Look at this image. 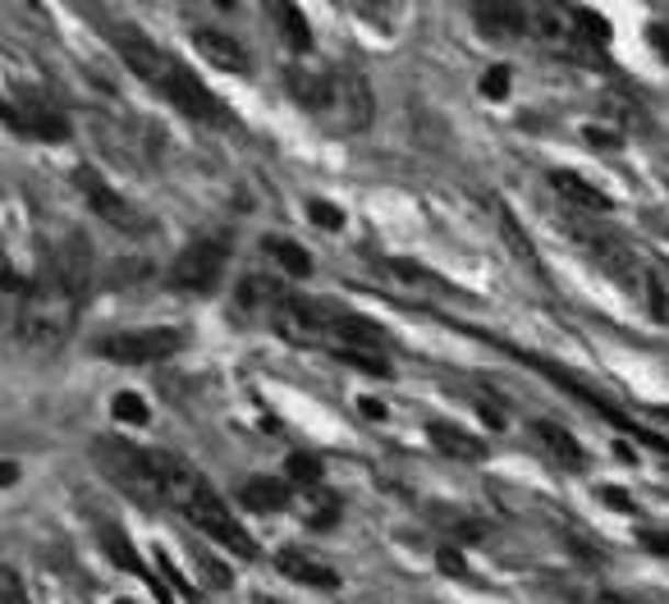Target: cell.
Returning <instances> with one entry per match:
<instances>
[{
  "label": "cell",
  "instance_id": "17",
  "mask_svg": "<svg viewBox=\"0 0 669 604\" xmlns=\"http://www.w3.org/2000/svg\"><path fill=\"white\" fill-rule=\"evenodd\" d=\"M642 288H647V311L669 326V261H647V271H642Z\"/></svg>",
  "mask_w": 669,
  "mask_h": 604
},
{
  "label": "cell",
  "instance_id": "27",
  "mask_svg": "<svg viewBox=\"0 0 669 604\" xmlns=\"http://www.w3.org/2000/svg\"><path fill=\"white\" fill-rule=\"evenodd\" d=\"M509 78H513L509 65H491V69H486V78H481V92L491 96V101H504L509 96Z\"/></svg>",
  "mask_w": 669,
  "mask_h": 604
},
{
  "label": "cell",
  "instance_id": "32",
  "mask_svg": "<svg viewBox=\"0 0 669 604\" xmlns=\"http://www.w3.org/2000/svg\"><path fill=\"white\" fill-rule=\"evenodd\" d=\"M435 559H441V568H445V572H468V568H463V559L454 555V549H441V555H435Z\"/></svg>",
  "mask_w": 669,
  "mask_h": 604
},
{
  "label": "cell",
  "instance_id": "33",
  "mask_svg": "<svg viewBox=\"0 0 669 604\" xmlns=\"http://www.w3.org/2000/svg\"><path fill=\"white\" fill-rule=\"evenodd\" d=\"M601 499H605V504H614V509H624V513L633 509V499H628V494H620V490H601Z\"/></svg>",
  "mask_w": 669,
  "mask_h": 604
},
{
  "label": "cell",
  "instance_id": "16",
  "mask_svg": "<svg viewBox=\"0 0 669 604\" xmlns=\"http://www.w3.org/2000/svg\"><path fill=\"white\" fill-rule=\"evenodd\" d=\"M532 435L536 440H542V449L559 463V467H582L587 463V449H582V444L569 435V431H564V426H555V422H532Z\"/></svg>",
  "mask_w": 669,
  "mask_h": 604
},
{
  "label": "cell",
  "instance_id": "5",
  "mask_svg": "<svg viewBox=\"0 0 669 604\" xmlns=\"http://www.w3.org/2000/svg\"><path fill=\"white\" fill-rule=\"evenodd\" d=\"M189 339L174 326H138V330H115L106 339H97V353L124 362V366H147V362H166L184 349Z\"/></svg>",
  "mask_w": 669,
  "mask_h": 604
},
{
  "label": "cell",
  "instance_id": "26",
  "mask_svg": "<svg viewBox=\"0 0 669 604\" xmlns=\"http://www.w3.org/2000/svg\"><path fill=\"white\" fill-rule=\"evenodd\" d=\"M0 604H29V591H23V577H19L10 563H0Z\"/></svg>",
  "mask_w": 669,
  "mask_h": 604
},
{
  "label": "cell",
  "instance_id": "12",
  "mask_svg": "<svg viewBox=\"0 0 669 604\" xmlns=\"http://www.w3.org/2000/svg\"><path fill=\"white\" fill-rule=\"evenodd\" d=\"M275 568L285 572V577H294L298 586H317V591H334V586H340V572H334L330 563H321L317 555H307V549H294V545L275 549Z\"/></svg>",
  "mask_w": 669,
  "mask_h": 604
},
{
  "label": "cell",
  "instance_id": "8",
  "mask_svg": "<svg viewBox=\"0 0 669 604\" xmlns=\"http://www.w3.org/2000/svg\"><path fill=\"white\" fill-rule=\"evenodd\" d=\"M161 96L170 101L179 115H189L197 124H229V106H225V101L207 83H202L193 69H184V65H174V73L161 83Z\"/></svg>",
  "mask_w": 669,
  "mask_h": 604
},
{
  "label": "cell",
  "instance_id": "4",
  "mask_svg": "<svg viewBox=\"0 0 669 604\" xmlns=\"http://www.w3.org/2000/svg\"><path fill=\"white\" fill-rule=\"evenodd\" d=\"M97 463L124 494H134L138 504L161 509L157 449H138V444H124V440H97Z\"/></svg>",
  "mask_w": 669,
  "mask_h": 604
},
{
  "label": "cell",
  "instance_id": "23",
  "mask_svg": "<svg viewBox=\"0 0 669 604\" xmlns=\"http://www.w3.org/2000/svg\"><path fill=\"white\" fill-rule=\"evenodd\" d=\"M285 477L294 486H303V490H317L321 486V458H313V454H290Z\"/></svg>",
  "mask_w": 669,
  "mask_h": 604
},
{
  "label": "cell",
  "instance_id": "30",
  "mask_svg": "<svg viewBox=\"0 0 669 604\" xmlns=\"http://www.w3.org/2000/svg\"><path fill=\"white\" fill-rule=\"evenodd\" d=\"M637 540H642V545H647V549H651V555H660V559H669V532H642Z\"/></svg>",
  "mask_w": 669,
  "mask_h": 604
},
{
  "label": "cell",
  "instance_id": "24",
  "mask_svg": "<svg viewBox=\"0 0 669 604\" xmlns=\"http://www.w3.org/2000/svg\"><path fill=\"white\" fill-rule=\"evenodd\" d=\"M111 412H115V422H128V426H147V417H151L138 394H115Z\"/></svg>",
  "mask_w": 669,
  "mask_h": 604
},
{
  "label": "cell",
  "instance_id": "34",
  "mask_svg": "<svg viewBox=\"0 0 669 604\" xmlns=\"http://www.w3.org/2000/svg\"><path fill=\"white\" fill-rule=\"evenodd\" d=\"M19 481V463H0V486H14Z\"/></svg>",
  "mask_w": 669,
  "mask_h": 604
},
{
  "label": "cell",
  "instance_id": "15",
  "mask_svg": "<svg viewBox=\"0 0 669 604\" xmlns=\"http://www.w3.org/2000/svg\"><path fill=\"white\" fill-rule=\"evenodd\" d=\"M551 189L559 197H569L574 206H582V212H610V197L597 189L591 179L574 174V170H551Z\"/></svg>",
  "mask_w": 669,
  "mask_h": 604
},
{
  "label": "cell",
  "instance_id": "39",
  "mask_svg": "<svg viewBox=\"0 0 669 604\" xmlns=\"http://www.w3.org/2000/svg\"><path fill=\"white\" fill-rule=\"evenodd\" d=\"M115 604H134V600H115Z\"/></svg>",
  "mask_w": 669,
  "mask_h": 604
},
{
  "label": "cell",
  "instance_id": "6",
  "mask_svg": "<svg viewBox=\"0 0 669 604\" xmlns=\"http://www.w3.org/2000/svg\"><path fill=\"white\" fill-rule=\"evenodd\" d=\"M73 189H79V197L92 206L97 220H106V225H115V229H124V233H147V216H143L124 193H115L111 183L101 179L92 166L73 170Z\"/></svg>",
  "mask_w": 669,
  "mask_h": 604
},
{
  "label": "cell",
  "instance_id": "14",
  "mask_svg": "<svg viewBox=\"0 0 669 604\" xmlns=\"http://www.w3.org/2000/svg\"><path fill=\"white\" fill-rule=\"evenodd\" d=\"M290 481H280V477H252L239 486V504L252 509V513H280L290 504Z\"/></svg>",
  "mask_w": 669,
  "mask_h": 604
},
{
  "label": "cell",
  "instance_id": "22",
  "mask_svg": "<svg viewBox=\"0 0 669 604\" xmlns=\"http://www.w3.org/2000/svg\"><path fill=\"white\" fill-rule=\"evenodd\" d=\"M569 23H574V33L591 46H605L610 42V23L597 14V10H569Z\"/></svg>",
  "mask_w": 669,
  "mask_h": 604
},
{
  "label": "cell",
  "instance_id": "1",
  "mask_svg": "<svg viewBox=\"0 0 669 604\" xmlns=\"http://www.w3.org/2000/svg\"><path fill=\"white\" fill-rule=\"evenodd\" d=\"M88 303V243L65 239L42 257L37 275L23 284V298L14 311V334L33 349H60L79 326V311Z\"/></svg>",
  "mask_w": 669,
  "mask_h": 604
},
{
  "label": "cell",
  "instance_id": "2",
  "mask_svg": "<svg viewBox=\"0 0 669 604\" xmlns=\"http://www.w3.org/2000/svg\"><path fill=\"white\" fill-rule=\"evenodd\" d=\"M157 481H161V504L166 509L184 513L202 536L216 540L220 549H229L235 559H257V540L243 532V522L225 509V499L216 494V486L202 477L197 467L157 449Z\"/></svg>",
  "mask_w": 669,
  "mask_h": 604
},
{
  "label": "cell",
  "instance_id": "13",
  "mask_svg": "<svg viewBox=\"0 0 669 604\" xmlns=\"http://www.w3.org/2000/svg\"><path fill=\"white\" fill-rule=\"evenodd\" d=\"M427 435H431L435 449L450 454V458H458V463H481V458H486V444H481L473 431L454 426V422H431Z\"/></svg>",
  "mask_w": 669,
  "mask_h": 604
},
{
  "label": "cell",
  "instance_id": "11",
  "mask_svg": "<svg viewBox=\"0 0 669 604\" xmlns=\"http://www.w3.org/2000/svg\"><path fill=\"white\" fill-rule=\"evenodd\" d=\"M193 46H197V56L225 69V73H248L252 69V56H248V46L239 37H229V33H216V29H197L193 33Z\"/></svg>",
  "mask_w": 669,
  "mask_h": 604
},
{
  "label": "cell",
  "instance_id": "21",
  "mask_svg": "<svg viewBox=\"0 0 669 604\" xmlns=\"http://www.w3.org/2000/svg\"><path fill=\"white\" fill-rule=\"evenodd\" d=\"M271 14H275V23H280V33H285V42H290L294 50H307V46H313V29H307V19H303V10H294V5H275Z\"/></svg>",
  "mask_w": 669,
  "mask_h": 604
},
{
  "label": "cell",
  "instance_id": "31",
  "mask_svg": "<svg viewBox=\"0 0 669 604\" xmlns=\"http://www.w3.org/2000/svg\"><path fill=\"white\" fill-rule=\"evenodd\" d=\"M651 46L660 50V60H669V23H656L651 29Z\"/></svg>",
  "mask_w": 669,
  "mask_h": 604
},
{
  "label": "cell",
  "instance_id": "19",
  "mask_svg": "<svg viewBox=\"0 0 669 604\" xmlns=\"http://www.w3.org/2000/svg\"><path fill=\"white\" fill-rule=\"evenodd\" d=\"M262 248H267V252H271V257H275L280 266H285L294 280H307V275H313V257H307L294 239H280V233H271V239H267Z\"/></svg>",
  "mask_w": 669,
  "mask_h": 604
},
{
  "label": "cell",
  "instance_id": "35",
  "mask_svg": "<svg viewBox=\"0 0 669 604\" xmlns=\"http://www.w3.org/2000/svg\"><path fill=\"white\" fill-rule=\"evenodd\" d=\"M587 143H597V147H614L610 134H601V128H587Z\"/></svg>",
  "mask_w": 669,
  "mask_h": 604
},
{
  "label": "cell",
  "instance_id": "10",
  "mask_svg": "<svg viewBox=\"0 0 669 604\" xmlns=\"http://www.w3.org/2000/svg\"><path fill=\"white\" fill-rule=\"evenodd\" d=\"M473 23L491 42H513L532 29V14L519 5V0H481V5L473 10Z\"/></svg>",
  "mask_w": 669,
  "mask_h": 604
},
{
  "label": "cell",
  "instance_id": "9",
  "mask_svg": "<svg viewBox=\"0 0 669 604\" xmlns=\"http://www.w3.org/2000/svg\"><path fill=\"white\" fill-rule=\"evenodd\" d=\"M115 50L124 56V65L134 69L147 88H157V92H161V83H166V78L174 73V65H179L170 50H161L157 42L143 37L138 29H115Z\"/></svg>",
  "mask_w": 669,
  "mask_h": 604
},
{
  "label": "cell",
  "instance_id": "7",
  "mask_svg": "<svg viewBox=\"0 0 669 604\" xmlns=\"http://www.w3.org/2000/svg\"><path fill=\"white\" fill-rule=\"evenodd\" d=\"M225 257H229V243L225 239H197L189 243L184 252L174 257L170 266V284L184 288V294H212L225 275Z\"/></svg>",
  "mask_w": 669,
  "mask_h": 604
},
{
  "label": "cell",
  "instance_id": "25",
  "mask_svg": "<svg viewBox=\"0 0 669 604\" xmlns=\"http://www.w3.org/2000/svg\"><path fill=\"white\" fill-rule=\"evenodd\" d=\"M19 298H23V284H19V275L10 271L5 252H0V311H5V307H14V311H19Z\"/></svg>",
  "mask_w": 669,
  "mask_h": 604
},
{
  "label": "cell",
  "instance_id": "18",
  "mask_svg": "<svg viewBox=\"0 0 669 604\" xmlns=\"http://www.w3.org/2000/svg\"><path fill=\"white\" fill-rule=\"evenodd\" d=\"M280 298H285V288L271 284V280H257V275H248V280L239 284V307H243V311H262L267 321H271V311L280 307Z\"/></svg>",
  "mask_w": 669,
  "mask_h": 604
},
{
  "label": "cell",
  "instance_id": "38",
  "mask_svg": "<svg viewBox=\"0 0 669 604\" xmlns=\"http://www.w3.org/2000/svg\"><path fill=\"white\" fill-rule=\"evenodd\" d=\"M257 604H280V600H257Z\"/></svg>",
  "mask_w": 669,
  "mask_h": 604
},
{
  "label": "cell",
  "instance_id": "3",
  "mask_svg": "<svg viewBox=\"0 0 669 604\" xmlns=\"http://www.w3.org/2000/svg\"><path fill=\"white\" fill-rule=\"evenodd\" d=\"M285 88L303 111H313L326 128H334V134H363V128L372 124V111H376L372 88H367V78L349 65H340V69H290Z\"/></svg>",
  "mask_w": 669,
  "mask_h": 604
},
{
  "label": "cell",
  "instance_id": "29",
  "mask_svg": "<svg viewBox=\"0 0 669 604\" xmlns=\"http://www.w3.org/2000/svg\"><path fill=\"white\" fill-rule=\"evenodd\" d=\"M334 509H340V504H334V499H317V504H313V517H307V522H313V527H330V522H334Z\"/></svg>",
  "mask_w": 669,
  "mask_h": 604
},
{
  "label": "cell",
  "instance_id": "20",
  "mask_svg": "<svg viewBox=\"0 0 669 604\" xmlns=\"http://www.w3.org/2000/svg\"><path fill=\"white\" fill-rule=\"evenodd\" d=\"M101 545H106L111 563H120L124 572H134V577H147V568H143V559L134 555V545H128V536H124L120 527H111V522H101Z\"/></svg>",
  "mask_w": 669,
  "mask_h": 604
},
{
  "label": "cell",
  "instance_id": "37",
  "mask_svg": "<svg viewBox=\"0 0 669 604\" xmlns=\"http://www.w3.org/2000/svg\"><path fill=\"white\" fill-rule=\"evenodd\" d=\"M591 604H633V600H624V595H597Z\"/></svg>",
  "mask_w": 669,
  "mask_h": 604
},
{
  "label": "cell",
  "instance_id": "36",
  "mask_svg": "<svg viewBox=\"0 0 669 604\" xmlns=\"http://www.w3.org/2000/svg\"><path fill=\"white\" fill-rule=\"evenodd\" d=\"M363 412H367V417H385V408H381L376 399H363Z\"/></svg>",
  "mask_w": 669,
  "mask_h": 604
},
{
  "label": "cell",
  "instance_id": "28",
  "mask_svg": "<svg viewBox=\"0 0 669 604\" xmlns=\"http://www.w3.org/2000/svg\"><path fill=\"white\" fill-rule=\"evenodd\" d=\"M307 216H313L321 229H340L344 225V212L340 206H330V202H307Z\"/></svg>",
  "mask_w": 669,
  "mask_h": 604
}]
</instances>
